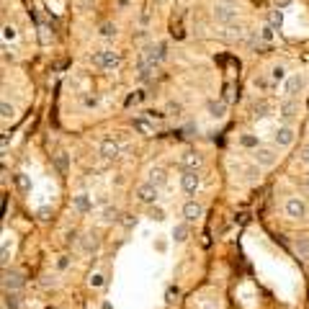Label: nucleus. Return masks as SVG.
Instances as JSON below:
<instances>
[{"label": "nucleus", "mask_w": 309, "mask_h": 309, "mask_svg": "<svg viewBox=\"0 0 309 309\" xmlns=\"http://www.w3.org/2000/svg\"><path fill=\"white\" fill-rule=\"evenodd\" d=\"M90 62L96 67H101V70H113V67L121 65V54L113 52V49H98V52L90 54Z\"/></svg>", "instance_id": "obj_1"}, {"label": "nucleus", "mask_w": 309, "mask_h": 309, "mask_svg": "<svg viewBox=\"0 0 309 309\" xmlns=\"http://www.w3.org/2000/svg\"><path fill=\"white\" fill-rule=\"evenodd\" d=\"M157 199H160V188L152 186L150 180L142 183V186H137V201H142V204H147V206H152Z\"/></svg>", "instance_id": "obj_2"}, {"label": "nucleus", "mask_w": 309, "mask_h": 309, "mask_svg": "<svg viewBox=\"0 0 309 309\" xmlns=\"http://www.w3.org/2000/svg\"><path fill=\"white\" fill-rule=\"evenodd\" d=\"M283 211H286L289 219H304L307 216V204L302 199H289L283 204Z\"/></svg>", "instance_id": "obj_3"}, {"label": "nucleus", "mask_w": 309, "mask_h": 309, "mask_svg": "<svg viewBox=\"0 0 309 309\" xmlns=\"http://www.w3.org/2000/svg\"><path fill=\"white\" fill-rule=\"evenodd\" d=\"M199 186H201V178H199L196 170H186V173L180 175V188L186 191L188 196H193V193L199 191Z\"/></svg>", "instance_id": "obj_4"}, {"label": "nucleus", "mask_w": 309, "mask_h": 309, "mask_svg": "<svg viewBox=\"0 0 309 309\" xmlns=\"http://www.w3.org/2000/svg\"><path fill=\"white\" fill-rule=\"evenodd\" d=\"M296 113H299V103H296V98H289V96H286V98L278 103V116H281L283 121H291Z\"/></svg>", "instance_id": "obj_5"}, {"label": "nucleus", "mask_w": 309, "mask_h": 309, "mask_svg": "<svg viewBox=\"0 0 309 309\" xmlns=\"http://www.w3.org/2000/svg\"><path fill=\"white\" fill-rule=\"evenodd\" d=\"M304 85H307V77L304 75H291L289 80H286V88H283V93L289 96V98H296L304 90Z\"/></svg>", "instance_id": "obj_6"}, {"label": "nucleus", "mask_w": 309, "mask_h": 309, "mask_svg": "<svg viewBox=\"0 0 309 309\" xmlns=\"http://www.w3.org/2000/svg\"><path fill=\"white\" fill-rule=\"evenodd\" d=\"M142 54H144L152 65H160V62H165V57H168V47H165V44H150V47H147Z\"/></svg>", "instance_id": "obj_7"}, {"label": "nucleus", "mask_w": 309, "mask_h": 309, "mask_svg": "<svg viewBox=\"0 0 309 309\" xmlns=\"http://www.w3.org/2000/svg\"><path fill=\"white\" fill-rule=\"evenodd\" d=\"M178 163H180V168H183V170H199V168L204 165V157H201L199 152L188 150V152H183V155H180Z\"/></svg>", "instance_id": "obj_8"}, {"label": "nucleus", "mask_w": 309, "mask_h": 309, "mask_svg": "<svg viewBox=\"0 0 309 309\" xmlns=\"http://www.w3.org/2000/svg\"><path fill=\"white\" fill-rule=\"evenodd\" d=\"M253 157H255V163H258V165L271 168L273 163H276V150H271V147H255Z\"/></svg>", "instance_id": "obj_9"}, {"label": "nucleus", "mask_w": 309, "mask_h": 309, "mask_svg": "<svg viewBox=\"0 0 309 309\" xmlns=\"http://www.w3.org/2000/svg\"><path fill=\"white\" fill-rule=\"evenodd\" d=\"M214 18L219 21V24H224V26H230L232 21L237 18V10L232 8V5H216L214 8Z\"/></svg>", "instance_id": "obj_10"}, {"label": "nucleus", "mask_w": 309, "mask_h": 309, "mask_svg": "<svg viewBox=\"0 0 309 309\" xmlns=\"http://www.w3.org/2000/svg\"><path fill=\"white\" fill-rule=\"evenodd\" d=\"M294 129L286 124V127H278L276 129V134H273V142H276V147H289L291 142H294Z\"/></svg>", "instance_id": "obj_11"}, {"label": "nucleus", "mask_w": 309, "mask_h": 309, "mask_svg": "<svg viewBox=\"0 0 309 309\" xmlns=\"http://www.w3.org/2000/svg\"><path fill=\"white\" fill-rule=\"evenodd\" d=\"M101 155L106 157V160H116V157L121 155L119 142H113V139H103V142H101Z\"/></svg>", "instance_id": "obj_12"}, {"label": "nucleus", "mask_w": 309, "mask_h": 309, "mask_svg": "<svg viewBox=\"0 0 309 309\" xmlns=\"http://www.w3.org/2000/svg\"><path fill=\"white\" fill-rule=\"evenodd\" d=\"M201 214H204V209H201V204H196V201H188L186 206H183V216H186V222H196Z\"/></svg>", "instance_id": "obj_13"}, {"label": "nucleus", "mask_w": 309, "mask_h": 309, "mask_svg": "<svg viewBox=\"0 0 309 309\" xmlns=\"http://www.w3.org/2000/svg\"><path fill=\"white\" fill-rule=\"evenodd\" d=\"M3 283H5L8 291H16V289H21V286H24V278H21L18 271H10V273H5V276H3Z\"/></svg>", "instance_id": "obj_14"}, {"label": "nucleus", "mask_w": 309, "mask_h": 309, "mask_svg": "<svg viewBox=\"0 0 309 309\" xmlns=\"http://www.w3.org/2000/svg\"><path fill=\"white\" fill-rule=\"evenodd\" d=\"M206 111H209V116L222 119L227 113V101H209V103H206Z\"/></svg>", "instance_id": "obj_15"}, {"label": "nucleus", "mask_w": 309, "mask_h": 309, "mask_svg": "<svg viewBox=\"0 0 309 309\" xmlns=\"http://www.w3.org/2000/svg\"><path fill=\"white\" fill-rule=\"evenodd\" d=\"M294 250H296V255H299L302 260H309V237L307 235L296 237L294 240Z\"/></svg>", "instance_id": "obj_16"}, {"label": "nucleus", "mask_w": 309, "mask_h": 309, "mask_svg": "<svg viewBox=\"0 0 309 309\" xmlns=\"http://www.w3.org/2000/svg\"><path fill=\"white\" fill-rule=\"evenodd\" d=\"M147 180L152 183V186H157V188H163L165 183H168V175H165V170L163 168H152L150 173H147Z\"/></svg>", "instance_id": "obj_17"}, {"label": "nucleus", "mask_w": 309, "mask_h": 309, "mask_svg": "<svg viewBox=\"0 0 309 309\" xmlns=\"http://www.w3.org/2000/svg\"><path fill=\"white\" fill-rule=\"evenodd\" d=\"M134 129L142 132L144 137H152V134H155V127H152V124L147 121V119H134Z\"/></svg>", "instance_id": "obj_18"}, {"label": "nucleus", "mask_w": 309, "mask_h": 309, "mask_svg": "<svg viewBox=\"0 0 309 309\" xmlns=\"http://www.w3.org/2000/svg\"><path fill=\"white\" fill-rule=\"evenodd\" d=\"M98 34H101L103 39H113V36H116L119 31H116V24H111V21H106V24H101Z\"/></svg>", "instance_id": "obj_19"}, {"label": "nucleus", "mask_w": 309, "mask_h": 309, "mask_svg": "<svg viewBox=\"0 0 309 309\" xmlns=\"http://www.w3.org/2000/svg\"><path fill=\"white\" fill-rule=\"evenodd\" d=\"M173 237H175V242H186V240H188V224H186V222L175 224V227H173Z\"/></svg>", "instance_id": "obj_20"}, {"label": "nucleus", "mask_w": 309, "mask_h": 309, "mask_svg": "<svg viewBox=\"0 0 309 309\" xmlns=\"http://www.w3.org/2000/svg\"><path fill=\"white\" fill-rule=\"evenodd\" d=\"M253 113H255V119H266L268 113H271V103H268V101H260V103H255Z\"/></svg>", "instance_id": "obj_21"}, {"label": "nucleus", "mask_w": 309, "mask_h": 309, "mask_svg": "<svg viewBox=\"0 0 309 309\" xmlns=\"http://www.w3.org/2000/svg\"><path fill=\"white\" fill-rule=\"evenodd\" d=\"M75 209L80 211V214H88L93 206H90V201H88V196H75Z\"/></svg>", "instance_id": "obj_22"}, {"label": "nucleus", "mask_w": 309, "mask_h": 309, "mask_svg": "<svg viewBox=\"0 0 309 309\" xmlns=\"http://www.w3.org/2000/svg\"><path fill=\"white\" fill-rule=\"evenodd\" d=\"M283 77H286V67H283V65H276V67L271 70V80H273V83H281Z\"/></svg>", "instance_id": "obj_23"}, {"label": "nucleus", "mask_w": 309, "mask_h": 309, "mask_svg": "<svg viewBox=\"0 0 309 309\" xmlns=\"http://www.w3.org/2000/svg\"><path fill=\"white\" fill-rule=\"evenodd\" d=\"M0 116H3L5 121H8V119H13V116H16V108L10 106L8 101H3V106H0Z\"/></svg>", "instance_id": "obj_24"}, {"label": "nucleus", "mask_w": 309, "mask_h": 309, "mask_svg": "<svg viewBox=\"0 0 309 309\" xmlns=\"http://www.w3.org/2000/svg\"><path fill=\"white\" fill-rule=\"evenodd\" d=\"M227 36H230V39H242L245 36V29L242 26H227Z\"/></svg>", "instance_id": "obj_25"}, {"label": "nucleus", "mask_w": 309, "mask_h": 309, "mask_svg": "<svg viewBox=\"0 0 309 309\" xmlns=\"http://www.w3.org/2000/svg\"><path fill=\"white\" fill-rule=\"evenodd\" d=\"M273 31H276V29H273L271 24H268V26H263V29H260V39L266 41V44H271V41H273Z\"/></svg>", "instance_id": "obj_26"}, {"label": "nucleus", "mask_w": 309, "mask_h": 309, "mask_svg": "<svg viewBox=\"0 0 309 309\" xmlns=\"http://www.w3.org/2000/svg\"><path fill=\"white\" fill-rule=\"evenodd\" d=\"M268 24H271L273 29L281 26V10H271V13H268Z\"/></svg>", "instance_id": "obj_27"}, {"label": "nucleus", "mask_w": 309, "mask_h": 309, "mask_svg": "<svg viewBox=\"0 0 309 309\" xmlns=\"http://www.w3.org/2000/svg\"><path fill=\"white\" fill-rule=\"evenodd\" d=\"M240 142H242V147H250V150H255V147H260V144H258V139H255V137H250V134H245Z\"/></svg>", "instance_id": "obj_28"}, {"label": "nucleus", "mask_w": 309, "mask_h": 309, "mask_svg": "<svg viewBox=\"0 0 309 309\" xmlns=\"http://www.w3.org/2000/svg\"><path fill=\"white\" fill-rule=\"evenodd\" d=\"M103 219H106V222H116V219H119V211H116V209H111V206H108V209L103 211Z\"/></svg>", "instance_id": "obj_29"}, {"label": "nucleus", "mask_w": 309, "mask_h": 309, "mask_svg": "<svg viewBox=\"0 0 309 309\" xmlns=\"http://www.w3.org/2000/svg\"><path fill=\"white\" fill-rule=\"evenodd\" d=\"M54 163H57V170H60V173H67V157L65 155H57Z\"/></svg>", "instance_id": "obj_30"}, {"label": "nucleus", "mask_w": 309, "mask_h": 309, "mask_svg": "<svg viewBox=\"0 0 309 309\" xmlns=\"http://www.w3.org/2000/svg\"><path fill=\"white\" fill-rule=\"evenodd\" d=\"M258 178H260V168H247V180L255 183Z\"/></svg>", "instance_id": "obj_31"}, {"label": "nucleus", "mask_w": 309, "mask_h": 309, "mask_svg": "<svg viewBox=\"0 0 309 309\" xmlns=\"http://www.w3.org/2000/svg\"><path fill=\"white\" fill-rule=\"evenodd\" d=\"M5 307H8V309H16V307H18V296H16V294H8V296H5Z\"/></svg>", "instance_id": "obj_32"}, {"label": "nucleus", "mask_w": 309, "mask_h": 309, "mask_svg": "<svg viewBox=\"0 0 309 309\" xmlns=\"http://www.w3.org/2000/svg\"><path fill=\"white\" fill-rule=\"evenodd\" d=\"M3 39H5V41H8V39L13 41V39H16V29H13V26H5V29H3Z\"/></svg>", "instance_id": "obj_33"}, {"label": "nucleus", "mask_w": 309, "mask_h": 309, "mask_svg": "<svg viewBox=\"0 0 309 309\" xmlns=\"http://www.w3.org/2000/svg\"><path fill=\"white\" fill-rule=\"evenodd\" d=\"M144 116H147V119H152V121H160V119H163V113H160V111H152V108H150V111H144Z\"/></svg>", "instance_id": "obj_34"}, {"label": "nucleus", "mask_w": 309, "mask_h": 309, "mask_svg": "<svg viewBox=\"0 0 309 309\" xmlns=\"http://www.w3.org/2000/svg\"><path fill=\"white\" fill-rule=\"evenodd\" d=\"M201 309H219V302H216V299H206L201 304Z\"/></svg>", "instance_id": "obj_35"}, {"label": "nucleus", "mask_w": 309, "mask_h": 309, "mask_svg": "<svg viewBox=\"0 0 309 309\" xmlns=\"http://www.w3.org/2000/svg\"><path fill=\"white\" fill-rule=\"evenodd\" d=\"M299 160H302L304 165H309V144H307V147H302V152H299Z\"/></svg>", "instance_id": "obj_36"}, {"label": "nucleus", "mask_w": 309, "mask_h": 309, "mask_svg": "<svg viewBox=\"0 0 309 309\" xmlns=\"http://www.w3.org/2000/svg\"><path fill=\"white\" fill-rule=\"evenodd\" d=\"M271 83H268V77H255V88H260V90H266Z\"/></svg>", "instance_id": "obj_37"}, {"label": "nucleus", "mask_w": 309, "mask_h": 309, "mask_svg": "<svg viewBox=\"0 0 309 309\" xmlns=\"http://www.w3.org/2000/svg\"><path fill=\"white\" fill-rule=\"evenodd\" d=\"M49 216H52V211L47 209V206H44V209H39V219H41V222H47Z\"/></svg>", "instance_id": "obj_38"}, {"label": "nucleus", "mask_w": 309, "mask_h": 309, "mask_svg": "<svg viewBox=\"0 0 309 309\" xmlns=\"http://www.w3.org/2000/svg\"><path fill=\"white\" fill-rule=\"evenodd\" d=\"M18 186H21V188H29V180H26V175H18Z\"/></svg>", "instance_id": "obj_39"}, {"label": "nucleus", "mask_w": 309, "mask_h": 309, "mask_svg": "<svg viewBox=\"0 0 309 309\" xmlns=\"http://www.w3.org/2000/svg\"><path fill=\"white\" fill-rule=\"evenodd\" d=\"M0 260H3V266L8 263V242H3V258H0Z\"/></svg>", "instance_id": "obj_40"}, {"label": "nucleus", "mask_w": 309, "mask_h": 309, "mask_svg": "<svg viewBox=\"0 0 309 309\" xmlns=\"http://www.w3.org/2000/svg\"><path fill=\"white\" fill-rule=\"evenodd\" d=\"M152 216H155V219H165V214H163V209H155V211H152Z\"/></svg>", "instance_id": "obj_41"}, {"label": "nucleus", "mask_w": 309, "mask_h": 309, "mask_svg": "<svg viewBox=\"0 0 309 309\" xmlns=\"http://www.w3.org/2000/svg\"><path fill=\"white\" fill-rule=\"evenodd\" d=\"M273 3H276L278 8H286V5H289V3H291V0H273Z\"/></svg>", "instance_id": "obj_42"}, {"label": "nucleus", "mask_w": 309, "mask_h": 309, "mask_svg": "<svg viewBox=\"0 0 309 309\" xmlns=\"http://www.w3.org/2000/svg\"><path fill=\"white\" fill-rule=\"evenodd\" d=\"M3 60L8 62V60H13V52H8V49H3Z\"/></svg>", "instance_id": "obj_43"}, {"label": "nucleus", "mask_w": 309, "mask_h": 309, "mask_svg": "<svg viewBox=\"0 0 309 309\" xmlns=\"http://www.w3.org/2000/svg\"><path fill=\"white\" fill-rule=\"evenodd\" d=\"M173 296H178V289H170L168 291V302H173Z\"/></svg>", "instance_id": "obj_44"}, {"label": "nucleus", "mask_w": 309, "mask_h": 309, "mask_svg": "<svg viewBox=\"0 0 309 309\" xmlns=\"http://www.w3.org/2000/svg\"><path fill=\"white\" fill-rule=\"evenodd\" d=\"M168 111H173V113H178V111H180V106H178V103H170V106H168Z\"/></svg>", "instance_id": "obj_45"}, {"label": "nucleus", "mask_w": 309, "mask_h": 309, "mask_svg": "<svg viewBox=\"0 0 309 309\" xmlns=\"http://www.w3.org/2000/svg\"><path fill=\"white\" fill-rule=\"evenodd\" d=\"M90 283H93V286H101L103 281H101V276H93V278H90Z\"/></svg>", "instance_id": "obj_46"}, {"label": "nucleus", "mask_w": 309, "mask_h": 309, "mask_svg": "<svg viewBox=\"0 0 309 309\" xmlns=\"http://www.w3.org/2000/svg\"><path fill=\"white\" fill-rule=\"evenodd\" d=\"M307 191H309V178H307Z\"/></svg>", "instance_id": "obj_47"}, {"label": "nucleus", "mask_w": 309, "mask_h": 309, "mask_svg": "<svg viewBox=\"0 0 309 309\" xmlns=\"http://www.w3.org/2000/svg\"><path fill=\"white\" fill-rule=\"evenodd\" d=\"M49 309H54V307H49Z\"/></svg>", "instance_id": "obj_48"}, {"label": "nucleus", "mask_w": 309, "mask_h": 309, "mask_svg": "<svg viewBox=\"0 0 309 309\" xmlns=\"http://www.w3.org/2000/svg\"><path fill=\"white\" fill-rule=\"evenodd\" d=\"M307 132H309V127H307Z\"/></svg>", "instance_id": "obj_49"}]
</instances>
